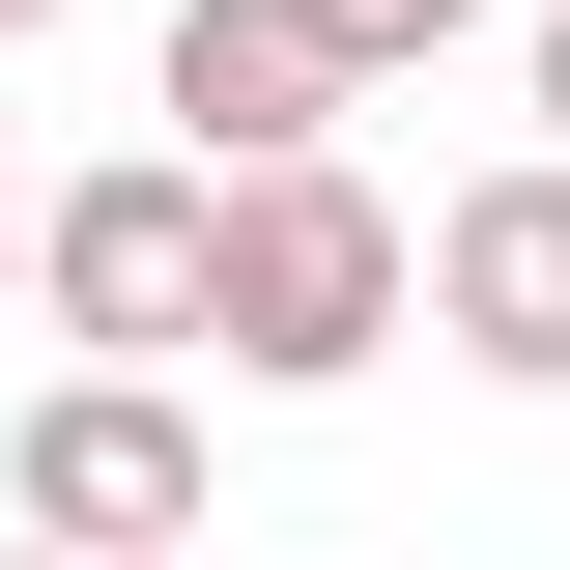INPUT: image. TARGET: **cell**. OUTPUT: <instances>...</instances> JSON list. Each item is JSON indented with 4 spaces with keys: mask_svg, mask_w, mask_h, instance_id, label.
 Here are the masks:
<instances>
[{
    "mask_svg": "<svg viewBox=\"0 0 570 570\" xmlns=\"http://www.w3.org/2000/svg\"><path fill=\"white\" fill-rule=\"evenodd\" d=\"M200 371H257V400H343V371H400V200H371L343 142H257V171H200Z\"/></svg>",
    "mask_w": 570,
    "mask_h": 570,
    "instance_id": "1",
    "label": "cell"
},
{
    "mask_svg": "<svg viewBox=\"0 0 570 570\" xmlns=\"http://www.w3.org/2000/svg\"><path fill=\"white\" fill-rule=\"evenodd\" d=\"M200 371L171 343H58V400L0 428V513H29V542H200Z\"/></svg>",
    "mask_w": 570,
    "mask_h": 570,
    "instance_id": "2",
    "label": "cell"
},
{
    "mask_svg": "<svg viewBox=\"0 0 570 570\" xmlns=\"http://www.w3.org/2000/svg\"><path fill=\"white\" fill-rule=\"evenodd\" d=\"M400 314L485 400H570V142H513V171H456V200L400 228Z\"/></svg>",
    "mask_w": 570,
    "mask_h": 570,
    "instance_id": "3",
    "label": "cell"
},
{
    "mask_svg": "<svg viewBox=\"0 0 570 570\" xmlns=\"http://www.w3.org/2000/svg\"><path fill=\"white\" fill-rule=\"evenodd\" d=\"M29 314L200 371V142H142V171H58V200H29Z\"/></svg>",
    "mask_w": 570,
    "mask_h": 570,
    "instance_id": "4",
    "label": "cell"
},
{
    "mask_svg": "<svg viewBox=\"0 0 570 570\" xmlns=\"http://www.w3.org/2000/svg\"><path fill=\"white\" fill-rule=\"evenodd\" d=\"M142 115L200 142V171H257V142H343L371 86L314 58V0H171V58H142Z\"/></svg>",
    "mask_w": 570,
    "mask_h": 570,
    "instance_id": "5",
    "label": "cell"
},
{
    "mask_svg": "<svg viewBox=\"0 0 570 570\" xmlns=\"http://www.w3.org/2000/svg\"><path fill=\"white\" fill-rule=\"evenodd\" d=\"M456 29H485V0H314V58H343V86H428Z\"/></svg>",
    "mask_w": 570,
    "mask_h": 570,
    "instance_id": "6",
    "label": "cell"
},
{
    "mask_svg": "<svg viewBox=\"0 0 570 570\" xmlns=\"http://www.w3.org/2000/svg\"><path fill=\"white\" fill-rule=\"evenodd\" d=\"M542 142H570V0H542Z\"/></svg>",
    "mask_w": 570,
    "mask_h": 570,
    "instance_id": "7",
    "label": "cell"
},
{
    "mask_svg": "<svg viewBox=\"0 0 570 570\" xmlns=\"http://www.w3.org/2000/svg\"><path fill=\"white\" fill-rule=\"evenodd\" d=\"M0 285H29V171H0Z\"/></svg>",
    "mask_w": 570,
    "mask_h": 570,
    "instance_id": "8",
    "label": "cell"
},
{
    "mask_svg": "<svg viewBox=\"0 0 570 570\" xmlns=\"http://www.w3.org/2000/svg\"><path fill=\"white\" fill-rule=\"evenodd\" d=\"M29 29H58V0H0V58H29Z\"/></svg>",
    "mask_w": 570,
    "mask_h": 570,
    "instance_id": "9",
    "label": "cell"
}]
</instances>
